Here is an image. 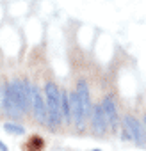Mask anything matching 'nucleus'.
I'll list each match as a JSON object with an SVG mask.
<instances>
[{
  "mask_svg": "<svg viewBox=\"0 0 146 151\" xmlns=\"http://www.w3.org/2000/svg\"><path fill=\"white\" fill-rule=\"evenodd\" d=\"M45 98H46V110H48V124L57 128L62 119L61 112V91L53 82H48L45 86Z\"/></svg>",
  "mask_w": 146,
  "mask_h": 151,
  "instance_id": "obj_1",
  "label": "nucleus"
},
{
  "mask_svg": "<svg viewBox=\"0 0 146 151\" xmlns=\"http://www.w3.org/2000/svg\"><path fill=\"white\" fill-rule=\"evenodd\" d=\"M11 89H13V94H14V100L20 107L22 112H27L32 109V86L29 82H13L11 84Z\"/></svg>",
  "mask_w": 146,
  "mask_h": 151,
  "instance_id": "obj_2",
  "label": "nucleus"
},
{
  "mask_svg": "<svg viewBox=\"0 0 146 151\" xmlns=\"http://www.w3.org/2000/svg\"><path fill=\"white\" fill-rule=\"evenodd\" d=\"M32 110H34V116L36 119L41 123V124H46L48 123V110H46V100L41 96L39 89L32 86Z\"/></svg>",
  "mask_w": 146,
  "mask_h": 151,
  "instance_id": "obj_3",
  "label": "nucleus"
},
{
  "mask_svg": "<svg viewBox=\"0 0 146 151\" xmlns=\"http://www.w3.org/2000/svg\"><path fill=\"white\" fill-rule=\"evenodd\" d=\"M69 107H71V121L77 128H84V123H86V112H84V107L80 103V98L77 93L69 94Z\"/></svg>",
  "mask_w": 146,
  "mask_h": 151,
  "instance_id": "obj_4",
  "label": "nucleus"
},
{
  "mask_svg": "<svg viewBox=\"0 0 146 151\" xmlns=\"http://www.w3.org/2000/svg\"><path fill=\"white\" fill-rule=\"evenodd\" d=\"M102 107H103V112H105V117H107V123H109L111 130H118L119 117H118V110H116L114 98L112 96H105L103 101H102Z\"/></svg>",
  "mask_w": 146,
  "mask_h": 151,
  "instance_id": "obj_5",
  "label": "nucleus"
},
{
  "mask_svg": "<svg viewBox=\"0 0 146 151\" xmlns=\"http://www.w3.org/2000/svg\"><path fill=\"white\" fill-rule=\"evenodd\" d=\"M91 116H93V132L96 135H103L105 130H107V126H109L107 117H105V112H103V107L102 105H95Z\"/></svg>",
  "mask_w": 146,
  "mask_h": 151,
  "instance_id": "obj_6",
  "label": "nucleus"
},
{
  "mask_svg": "<svg viewBox=\"0 0 146 151\" xmlns=\"http://www.w3.org/2000/svg\"><path fill=\"white\" fill-rule=\"evenodd\" d=\"M125 126L128 128V132H130L134 142L142 147V146L146 144V140H144V133H142V128H141V124L137 123V119H134L132 116H126V117H125Z\"/></svg>",
  "mask_w": 146,
  "mask_h": 151,
  "instance_id": "obj_7",
  "label": "nucleus"
},
{
  "mask_svg": "<svg viewBox=\"0 0 146 151\" xmlns=\"http://www.w3.org/2000/svg\"><path fill=\"white\" fill-rule=\"evenodd\" d=\"M4 105H6V112L11 116V117H20L22 110L14 100V94H13V89L11 86H6V93H4Z\"/></svg>",
  "mask_w": 146,
  "mask_h": 151,
  "instance_id": "obj_8",
  "label": "nucleus"
},
{
  "mask_svg": "<svg viewBox=\"0 0 146 151\" xmlns=\"http://www.w3.org/2000/svg\"><path fill=\"white\" fill-rule=\"evenodd\" d=\"M77 94H79L80 103H82V107H84L86 117H89V116H91V112H93V109H91V96H89V89H87V84H86L84 80H80V82L77 84Z\"/></svg>",
  "mask_w": 146,
  "mask_h": 151,
  "instance_id": "obj_9",
  "label": "nucleus"
},
{
  "mask_svg": "<svg viewBox=\"0 0 146 151\" xmlns=\"http://www.w3.org/2000/svg\"><path fill=\"white\" fill-rule=\"evenodd\" d=\"M61 112H62V117H66V121H71L69 96L66 94V91H61Z\"/></svg>",
  "mask_w": 146,
  "mask_h": 151,
  "instance_id": "obj_10",
  "label": "nucleus"
},
{
  "mask_svg": "<svg viewBox=\"0 0 146 151\" xmlns=\"http://www.w3.org/2000/svg\"><path fill=\"white\" fill-rule=\"evenodd\" d=\"M4 130H6L7 133H13V135H22V133L25 132L23 126L14 124V123H6V124H4Z\"/></svg>",
  "mask_w": 146,
  "mask_h": 151,
  "instance_id": "obj_11",
  "label": "nucleus"
},
{
  "mask_svg": "<svg viewBox=\"0 0 146 151\" xmlns=\"http://www.w3.org/2000/svg\"><path fill=\"white\" fill-rule=\"evenodd\" d=\"M43 147V140H41V137H30V142H29V149L30 151H39Z\"/></svg>",
  "mask_w": 146,
  "mask_h": 151,
  "instance_id": "obj_12",
  "label": "nucleus"
},
{
  "mask_svg": "<svg viewBox=\"0 0 146 151\" xmlns=\"http://www.w3.org/2000/svg\"><path fill=\"white\" fill-rule=\"evenodd\" d=\"M121 137H123V140H130V139H132V135H130V132H128V128H126V126H123Z\"/></svg>",
  "mask_w": 146,
  "mask_h": 151,
  "instance_id": "obj_13",
  "label": "nucleus"
},
{
  "mask_svg": "<svg viewBox=\"0 0 146 151\" xmlns=\"http://www.w3.org/2000/svg\"><path fill=\"white\" fill-rule=\"evenodd\" d=\"M0 151H7V146H6L2 140H0Z\"/></svg>",
  "mask_w": 146,
  "mask_h": 151,
  "instance_id": "obj_14",
  "label": "nucleus"
},
{
  "mask_svg": "<svg viewBox=\"0 0 146 151\" xmlns=\"http://www.w3.org/2000/svg\"><path fill=\"white\" fill-rule=\"evenodd\" d=\"M144 123H146V116H144Z\"/></svg>",
  "mask_w": 146,
  "mask_h": 151,
  "instance_id": "obj_15",
  "label": "nucleus"
},
{
  "mask_svg": "<svg viewBox=\"0 0 146 151\" xmlns=\"http://www.w3.org/2000/svg\"><path fill=\"white\" fill-rule=\"evenodd\" d=\"M95 151H100V149H95Z\"/></svg>",
  "mask_w": 146,
  "mask_h": 151,
  "instance_id": "obj_16",
  "label": "nucleus"
}]
</instances>
